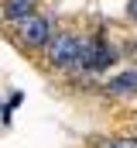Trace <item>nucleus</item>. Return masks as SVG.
Returning a JSON list of instances; mask_svg holds the SVG:
<instances>
[{"label": "nucleus", "mask_w": 137, "mask_h": 148, "mask_svg": "<svg viewBox=\"0 0 137 148\" xmlns=\"http://www.w3.org/2000/svg\"><path fill=\"white\" fill-rule=\"evenodd\" d=\"M106 90H110V93H137V69H127V73L113 76V79L106 83Z\"/></svg>", "instance_id": "obj_3"}, {"label": "nucleus", "mask_w": 137, "mask_h": 148, "mask_svg": "<svg viewBox=\"0 0 137 148\" xmlns=\"http://www.w3.org/2000/svg\"><path fill=\"white\" fill-rule=\"evenodd\" d=\"M130 17H137V0H130Z\"/></svg>", "instance_id": "obj_7"}, {"label": "nucleus", "mask_w": 137, "mask_h": 148, "mask_svg": "<svg viewBox=\"0 0 137 148\" xmlns=\"http://www.w3.org/2000/svg\"><path fill=\"white\" fill-rule=\"evenodd\" d=\"M117 62V48H110V45H100V55H96V66H93V73H100L106 66H113Z\"/></svg>", "instance_id": "obj_5"}, {"label": "nucleus", "mask_w": 137, "mask_h": 148, "mask_svg": "<svg viewBox=\"0 0 137 148\" xmlns=\"http://www.w3.org/2000/svg\"><path fill=\"white\" fill-rule=\"evenodd\" d=\"M106 148H137V138H117V141H110Z\"/></svg>", "instance_id": "obj_6"}, {"label": "nucleus", "mask_w": 137, "mask_h": 148, "mask_svg": "<svg viewBox=\"0 0 137 148\" xmlns=\"http://www.w3.org/2000/svg\"><path fill=\"white\" fill-rule=\"evenodd\" d=\"M17 28H21V41H24V45H31V48L48 45V21H45V17L31 14V17H24Z\"/></svg>", "instance_id": "obj_2"}, {"label": "nucleus", "mask_w": 137, "mask_h": 148, "mask_svg": "<svg viewBox=\"0 0 137 148\" xmlns=\"http://www.w3.org/2000/svg\"><path fill=\"white\" fill-rule=\"evenodd\" d=\"M75 52H79V38H72V35H55L48 41V59L55 66H72Z\"/></svg>", "instance_id": "obj_1"}, {"label": "nucleus", "mask_w": 137, "mask_h": 148, "mask_svg": "<svg viewBox=\"0 0 137 148\" xmlns=\"http://www.w3.org/2000/svg\"><path fill=\"white\" fill-rule=\"evenodd\" d=\"M31 3L34 0H7V17L21 24L24 17H31Z\"/></svg>", "instance_id": "obj_4"}]
</instances>
